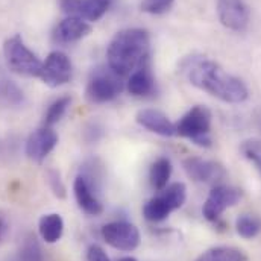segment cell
Instances as JSON below:
<instances>
[{
    "label": "cell",
    "mask_w": 261,
    "mask_h": 261,
    "mask_svg": "<svg viewBox=\"0 0 261 261\" xmlns=\"http://www.w3.org/2000/svg\"><path fill=\"white\" fill-rule=\"evenodd\" d=\"M3 55L12 73L26 77H40L43 63L24 44L21 35H12L3 43Z\"/></svg>",
    "instance_id": "3957f363"
},
{
    "label": "cell",
    "mask_w": 261,
    "mask_h": 261,
    "mask_svg": "<svg viewBox=\"0 0 261 261\" xmlns=\"http://www.w3.org/2000/svg\"><path fill=\"white\" fill-rule=\"evenodd\" d=\"M8 223H6V220L3 219V217H0V243L5 240V237H6V234H8Z\"/></svg>",
    "instance_id": "83f0119b"
},
{
    "label": "cell",
    "mask_w": 261,
    "mask_h": 261,
    "mask_svg": "<svg viewBox=\"0 0 261 261\" xmlns=\"http://www.w3.org/2000/svg\"><path fill=\"white\" fill-rule=\"evenodd\" d=\"M170 176H172V163L169 158L161 156L152 163L149 170V181L153 190L161 192L163 189H166Z\"/></svg>",
    "instance_id": "d6986e66"
},
{
    "label": "cell",
    "mask_w": 261,
    "mask_h": 261,
    "mask_svg": "<svg viewBox=\"0 0 261 261\" xmlns=\"http://www.w3.org/2000/svg\"><path fill=\"white\" fill-rule=\"evenodd\" d=\"M117 73H114L110 67L107 68H97L93 71L88 84H87V99L93 103H105L113 99H116L122 90L123 82Z\"/></svg>",
    "instance_id": "8992f818"
},
{
    "label": "cell",
    "mask_w": 261,
    "mask_h": 261,
    "mask_svg": "<svg viewBox=\"0 0 261 261\" xmlns=\"http://www.w3.org/2000/svg\"><path fill=\"white\" fill-rule=\"evenodd\" d=\"M210 130H211V111L202 105L193 107L175 123V135L189 138L195 144L202 147L211 146Z\"/></svg>",
    "instance_id": "5b68a950"
},
{
    "label": "cell",
    "mask_w": 261,
    "mask_h": 261,
    "mask_svg": "<svg viewBox=\"0 0 261 261\" xmlns=\"http://www.w3.org/2000/svg\"><path fill=\"white\" fill-rule=\"evenodd\" d=\"M135 120L140 126L156 135H161V137L175 135V125L169 120V117L164 113L158 110H152V108L140 110L135 116Z\"/></svg>",
    "instance_id": "9a60e30c"
},
{
    "label": "cell",
    "mask_w": 261,
    "mask_h": 261,
    "mask_svg": "<svg viewBox=\"0 0 261 261\" xmlns=\"http://www.w3.org/2000/svg\"><path fill=\"white\" fill-rule=\"evenodd\" d=\"M102 239L114 249L130 252L138 248L141 236L138 228L129 222H111L102 228Z\"/></svg>",
    "instance_id": "52a82bcc"
},
{
    "label": "cell",
    "mask_w": 261,
    "mask_h": 261,
    "mask_svg": "<svg viewBox=\"0 0 261 261\" xmlns=\"http://www.w3.org/2000/svg\"><path fill=\"white\" fill-rule=\"evenodd\" d=\"M150 38L144 29H123L111 40L107 60L108 67L119 76H129L138 67L149 63Z\"/></svg>",
    "instance_id": "7a4b0ae2"
},
{
    "label": "cell",
    "mask_w": 261,
    "mask_h": 261,
    "mask_svg": "<svg viewBox=\"0 0 261 261\" xmlns=\"http://www.w3.org/2000/svg\"><path fill=\"white\" fill-rule=\"evenodd\" d=\"M196 261H246V255L232 246H216L200 254Z\"/></svg>",
    "instance_id": "ffe728a7"
},
{
    "label": "cell",
    "mask_w": 261,
    "mask_h": 261,
    "mask_svg": "<svg viewBox=\"0 0 261 261\" xmlns=\"http://www.w3.org/2000/svg\"><path fill=\"white\" fill-rule=\"evenodd\" d=\"M71 99L68 96H63L58 97L55 102H52L47 108V113L44 116V126H52L57 122L61 120V117L64 116V113L67 111V108L70 107Z\"/></svg>",
    "instance_id": "7402d4cb"
},
{
    "label": "cell",
    "mask_w": 261,
    "mask_h": 261,
    "mask_svg": "<svg viewBox=\"0 0 261 261\" xmlns=\"http://www.w3.org/2000/svg\"><path fill=\"white\" fill-rule=\"evenodd\" d=\"M111 0H76L74 15L85 21L94 23L100 20L108 11Z\"/></svg>",
    "instance_id": "ac0fdd59"
},
{
    "label": "cell",
    "mask_w": 261,
    "mask_h": 261,
    "mask_svg": "<svg viewBox=\"0 0 261 261\" xmlns=\"http://www.w3.org/2000/svg\"><path fill=\"white\" fill-rule=\"evenodd\" d=\"M119 261H138L137 258H134V257H123V258H120Z\"/></svg>",
    "instance_id": "f1b7e54d"
},
{
    "label": "cell",
    "mask_w": 261,
    "mask_h": 261,
    "mask_svg": "<svg viewBox=\"0 0 261 261\" xmlns=\"http://www.w3.org/2000/svg\"><path fill=\"white\" fill-rule=\"evenodd\" d=\"M38 232L46 243H57L64 234V220L60 214L50 213L44 214L38 222Z\"/></svg>",
    "instance_id": "e0dca14e"
},
{
    "label": "cell",
    "mask_w": 261,
    "mask_h": 261,
    "mask_svg": "<svg viewBox=\"0 0 261 261\" xmlns=\"http://www.w3.org/2000/svg\"><path fill=\"white\" fill-rule=\"evenodd\" d=\"M220 23L236 32H242L249 24V9L243 0H217Z\"/></svg>",
    "instance_id": "30bf717a"
},
{
    "label": "cell",
    "mask_w": 261,
    "mask_h": 261,
    "mask_svg": "<svg viewBox=\"0 0 261 261\" xmlns=\"http://www.w3.org/2000/svg\"><path fill=\"white\" fill-rule=\"evenodd\" d=\"M20 261H43V251L34 236H29L20 251Z\"/></svg>",
    "instance_id": "cb8c5ba5"
},
{
    "label": "cell",
    "mask_w": 261,
    "mask_h": 261,
    "mask_svg": "<svg viewBox=\"0 0 261 261\" xmlns=\"http://www.w3.org/2000/svg\"><path fill=\"white\" fill-rule=\"evenodd\" d=\"M73 192H74V197H76L79 208L84 213H87L90 216H99L103 213V205L94 193L88 176H85V175L76 176V179L73 182Z\"/></svg>",
    "instance_id": "5bb4252c"
},
{
    "label": "cell",
    "mask_w": 261,
    "mask_h": 261,
    "mask_svg": "<svg viewBox=\"0 0 261 261\" xmlns=\"http://www.w3.org/2000/svg\"><path fill=\"white\" fill-rule=\"evenodd\" d=\"M46 178H47V184H49L52 193L57 197H60V199H64L67 196V190H65V186L63 179H61L60 172L55 170V169H49L47 173H46Z\"/></svg>",
    "instance_id": "484cf974"
},
{
    "label": "cell",
    "mask_w": 261,
    "mask_h": 261,
    "mask_svg": "<svg viewBox=\"0 0 261 261\" xmlns=\"http://www.w3.org/2000/svg\"><path fill=\"white\" fill-rule=\"evenodd\" d=\"M182 166L190 179L202 184H214L226 175L223 166H220L216 161L203 160L199 156H190L184 160Z\"/></svg>",
    "instance_id": "8fae6325"
},
{
    "label": "cell",
    "mask_w": 261,
    "mask_h": 261,
    "mask_svg": "<svg viewBox=\"0 0 261 261\" xmlns=\"http://www.w3.org/2000/svg\"><path fill=\"white\" fill-rule=\"evenodd\" d=\"M175 0H141L140 8L143 12L152 14V15H161L166 14L172 6Z\"/></svg>",
    "instance_id": "d4e9b609"
},
{
    "label": "cell",
    "mask_w": 261,
    "mask_h": 261,
    "mask_svg": "<svg viewBox=\"0 0 261 261\" xmlns=\"http://www.w3.org/2000/svg\"><path fill=\"white\" fill-rule=\"evenodd\" d=\"M186 71L192 85L226 103H242L249 96L246 85L239 77L229 74L214 61L197 58Z\"/></svg>",
    "instance_id": "6da1fadb"
},
{
    "label": "cell",
    "mask_w": 261,
    "mask_h": 261,
    "mask_svg": "<svg viewBox=\"0 0 261 261\" xmlns=\"http://www.w3.org/2000/svg\"><path fill=\"white\" fill-rule=\"evenodd\" d=\"M153 88H155V82H153L152 71L149 68V63L138 67L135 71H132L128 82H126V90L129 91V94L135 96V97L147 96L153 91Z\"/></svg>",
    "instance_id": "2e32d148"
},
{
    "label": "cell",
    "mask_w": 261,
    "mask_h": 261,
    "mask_svg": "<svg viewBox=\"0 0 261 261\" xmlns=\"http://www.w3.org/2000/svg\"><path fill=\"white\" fill-rule=\"evenodd\" d=\"M236 229L243 239H254L261 232V220L251 214H242L236 220Z\"/></svg>",
    "instance_id": "44dd1931"
},
{
    "label": "cell",
    "mask_w": 261,
    "mask_h": 261,
    "mask_svg": "<svg viewBox=\"0 0 261 261\" xmlns=\"http://www.w3.org/2000/svg\"><path fill=\"white\" fill-rule=\"evenodd\" d=\"M93 28L88 21L79 17H67L57 24L52 34V40L57 44H71L91 34Z\"/></svg>",
    "instance_id": "4fadbf2b"
},
{
    "label": "cell",
    "mask_w": 261,
    "mask_h": 261,
    "mask_svg": "<svg viewBox=\"0 0 261 261\" xmlns=\"http://www.w3.org/2000/svg\"><path fill=\"white\" fill-rule=\"evenodd\" d=\"M242 153L255 166V169L258 170V173L261 175V141L260 140H255V138H251V140H246L242 143V147H240Z\"/></svg>",
    "instance_id": "603a6c76"
},
{
    "label": "cell",
    "mask_w": 261,
    "mask_h": 261,
    "mask_svg": "<svg viewBox=\"0 0 261 261\" xmlns=\"http://www.w3.org/2000/svg\"><path fill=\"white\" fill-rule=\"evenodd\" d=\"M87 261H111L99 245H91L87 251Z\"/></svg>",
    "instance_id": "4316f807"
},
{
    "label": "cell",
    "mask_w": 261,
    "mask_h": 261,
    "mask_svg": "<svg viewBox=\"0 0 261 261\" xmlns=\"http://www.w3.org/2000/svg\"><path fill=\"white\" fill-rule=\"evenodd\" d=\"M187 199V187L182 182H175L163 189L156 196L149 199L143 206V216L149 222H163L173 211L179 210Z\"/></svg>",
    "instance_id": "277c9868"
},
{
    "label": "cell",
    "mask_w": 261,
    "mask_h": 261,
    "mask_svg": "<svg viewBox=\"0 0 261 261\" xmlns=\"http://www.w3.org/2000/svg\"><path fill=\"white\" fill-rule=\"evenodd\" d=\"M58 144V134L50 126L34 130L26 141V155L34 163H43Z\"/></svg>",
    "instance_id": "7c38bea8"
},
{
    "label": "cell",
    "mask_w": 261,
    "mask_h": 261,
    "mask_svg": "<svg viewBox=\"0 0 261 261\" xmlns=\"http://www.w3.org/2000/svg\"><path fill=\"white\" fill-rule=\"evenodd\" d=\"M240 199H242V192L239 189L229 186H216L210 192L202 206V214L206 220L216 222L225 210L237 205Z\"/></svg>",
    "instance_id": "ba28073f"
},
{
    "label": "cell",
    "mask_w": 261,
    "mask_h": 261,
    "mask_svg": "<svg viewBox=\"0 0 261 261\" xmlns=\"http://www.w3.org/2000/svg\"><path fill=\"white\" fill-rule=\"evenodd\" d=\"M71 71L73 68L70 58L60 50H54L47 55L46 61L43 63L40 79L46 85L57 88L71 79Z\"/></svg>",
    "instance_id": "9c48e42d"
}]
</instances>
